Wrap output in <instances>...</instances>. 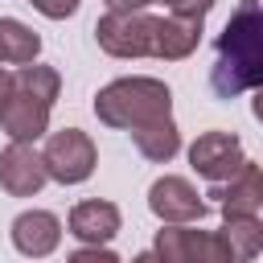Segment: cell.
<instances>
[{
  "label": "cell",
  "mask_w": 263,
  "mask_h": 263,
  "mask_svg": "<svg viewBox=\"0 0 263 263\" xmlns=\"http://www.w3.org/2000/svg\"><path fill=\"white\" fill-rule=\"evenodd\" d=\"M210 86L218 99H238L242 90L263 86V4L238 0L226 29L214 41Z\"/></svg>",
  "instance_id": "1"
},
{
  "label": "cell",
  "mask_w": 263,
  "mask_h": 263,
  "mask_svg": "<svg viewBox=\"0 0 263 263\" xmlns=\"http://www.w3.org/2000/svg\"><path fill=\"white\" fill-rule=\"evenodd\" d=\"M62 90V74L53 66H16L12 70V95L0 107V127L8 132V140L33 144L49 132V111L58 103Z\"/></svg>",
  "instance_id": "2"
},
{
  "label": "cell",
  "mask_w": 263,
  "mask_h": 263,
  "mask_svg": "<svg viewBox=\"0 0 263 263\" xmlns=\"http://www.w3.org/2000/svg\"><path fill=\"white\" fill-rule=\"evenodd\" d=\"M95 115H99V123L132 136V132H140L156 119H173V90L160 78H148V74L115 78L95 95Z\"/></svg>",
  "instance_id": "3"
},
{
  "label": "cell",
  "mask_w": 263,
  "mask_h": 263,
  "mask_svg": "<svg viewBox=\"0 0 263 263\" xmlns=\"http://www.w3.org/2000/svg\"><path fill=\"white\" fill-rule=\"evenodd\" d=\"M160 263H234L222 230H193V226H160L152 242Z\"/></svg>",
  "instance_id": "4"
},
{
  "label": "cell",
  "mask_w": 263,
  "mask_h": 263,
  "mask_svg": "<svg viewBox=\"0 0 263 263\" xmlns=\"http://www.w3.org/2000/svg\"><path fill=\"white\" fill-rule=\"evenodd\" d=\"M95 41L111 58H152L156 16L152 12H107L95 25Z\"/></svg>",
  "instance_id": "5"
},
{
  "label": "cell",
  "mask_w": 263,
  "mask_h": 263,
  "mask_svg": "<svg viewBox=\"0 0 263 263\" xmlns=\"http://www.w3.org/2000/svg\"><path fill=\"white\" fill-rule=\"evenodd\" d=\"M41 156H45V173H49V181H58V185H82V181L95 173V164H99L95 140H90L86 132H78V127H62V132H53V136L45 140Z\"/></svg>",
  "instance_id": "6"
},
{
  "label": "cell",
  "mask_w": 263,
  "mask_h": 263,
  "mask_svg": "<svg viewBox=\"0 0 263 263\" xmlns=\"http://www.w3.org/2000/svg\"><path fill=\"white\" fill-rule=\"evenodd\" d=\"M189 164H193V173L205 177L210 185H222V181H230V177L247 164L242 140H238L234 132H201V136L189 144Z\"/></svg>",
  "instance_id": "7"
},
{
  "label": "cell",
  "mask_w": 263,
  "mask_h": 263,
  "mask_svg": "<svg viewBox=\"0 0 263 263\" xmlns=\"http://www.w3.org/2000/svg\"><path fill=\"white\" fill-rule=\"evenodd\" d=\"M148 210L160 218V226H189L205 218V201L185 177H156L148 189Z\"/></svg>",
  "instance_id": "8"
},
{
  "label": "cell",
  "mask_w": 263,
  "mask_h": 263,
  "mask_svg": "<svg viewBox=\"0 0 263 263\" xmlns=\"http://www.w3.org/2000/svg\"><path fill=\"white\" fill-rule=\"evenodd\" d=\"M45 181H49L45 156H41L33 144L8 140V148L0 152V189H4L8 197H33V193H41Z\"/></svg>",
  "instance_id": "9"
},
{
  "label": "cell",
  "mask_w": 263,
  "mask_h": 263,
  "mask_svg": "<svg viewBox=\"0 0 263 263\" xmlns=\"http://www.w3.org/2000/svg\"><path fill=\"white\" fill-rule=\"evenodd\" d=\"M210 197L218 201L222 218H238V214H259L263 210V164L247 160L230 181L214 185Z\"/></svg>",
  "instance_id": "10"
},
{
  "label": "cell",
  "mask_w": 263,
  "mask_h": 263,
  "mask_svg": "<svg viewBox=\"0 0 263 263\" xmlns=\"http://www.w3.org/2000/svg\"><path fill=\"white\" fill-rule=\"evenodd\" d=\"M70 234L82 242V247H107L115 234H119V226H123V218H119V205L115 201H103V197H90V201H78L74 210H70Z\"/></svg>",
  "instance_id": "11"
},
{
  "label": "cell",
  "mask_w": 263,
  "mask_h": 263,
  "mask_svg": "<svg viewBox=\"0 0 263 263\" xmlns=\"http://www.w3.org/2000/svg\"><path fill=\"white\" fill-rule=\"evenodd\" d=\"M12 247L25 255V259H45V255H53L58 251V242H62V222H58V214H49V210H25V214H16L12 218Z\"/></svg>",
  "instance_id": "12"
},
{
  "label": "cell",
  "mask_w": 263,
  "mask_h": 263,
  "mask_svg": "<svg viewBox=\"0 0 263 263\" xmlns=\"http://www.w3.org/2000/svg\"><path fill=\"white\" fill-rule=\"evenodd\" d=\"M201 45V21L193 16H156V45H152V58L160 62H181L189 58L193 49Z\"/></svg>",
  "instance_id": "13"
},
{
  "label": "cell",
  "mask_w": 263,
  "mask_h": 263,
  "mask_svg": "<svg viewBox=\"0 0 263 263\" xmlns=\"http://www.w3.org/2000/svg\"><path fill=\"white\" fill-rule=\"evenodd\" d=\"M37 53L41 37L16 16H0V66H33Z\"/></svg>",
  "instance_id": "14"
},
{
  "label": "cell",
  "mask_w": 263,
  "mask_h": 263,
  "mask_svg": "<svg viewBox=\"0 0 263 263\" xmlns=\"http://www.w3.org/2000/svg\"><path fill=\"white\" fill-rule=\"evenodd\" d=\"M132 144L140 148V156H148V160L164 164V160H173V156L181 152V132H177V123H173V119H156V123H148V127L132 132Z\"/></svg>",
  "instance_id": "15"
},
{
  "label": "cell",
  "mask_w": 263,
  "mask_h": 263,
  "mask_svg": "<svg viewBox=\"0 0 263 263\" xmlns=\"http://www.w3.org/2000/svg\"><path fill=\"white\" fill-rule=\"evenodd\" d=\"M222 238L234 255V263H251L259 251H263V222L255 214H238V218H226L222 226Z\"/></svg>",
  "instance_id": "16"
},
{
  "label": "cell",
  "mask_w": 263,
  "mask_h": 263,
  "mask_svg": "<svg viewBox=\"0 0 263 263\" xmlns=\"http://www.w3.org/2000/svg\"><path fill=\"white\" fill-rule=\"evenodd\" d=\"M156 4H164L173 16H193V21H205V12H210L218 0H156Z\"/></svg>",
  "instance_id": "17"
},
{
  "label": "cell",
  "mask_w": 263,
  "mask_h": 263,
  "mask_svg": "<svg viewBox=\"0 0 263 263\" xmlns=\"http://www.w3.org/2000/svg\"><path fill=\"white\" fill-rule=\"evenodd\" d=\"M41 16H49V21H66V16H74L78 12V0H29Z\"/></svg>",
  "instance_id": "18"
},
{
  "label": "cell",
  "mask_w": 263,
  "mask_h": 263,
  "mask_svg": "<svg viewBox=\"0 0 263 263\" xmlns=\"http://www.w3.org/2000/svg\"><path fill=\"white\" fill-rule=\"evenodd\" d=\"M66 263H123V259L107 247H78L74 255H66Z\"/></svg>",
  "instance_id": "19"
},
{
  "label": "cell",
  "mask_w": 263,
  "mask_h": 263,
  "mask_svg": "<svg viewBox=\"0 0 263 263\" xmlns=\"http://www.w3.org/2000/svg\"><path fill=\"white\" fill-rule=\"evenodd\" d=\"M107 4V12H144L152 0H103Z\"/></svg>",
  "instance_id": "20"
},
{
  "label": "cell",
  "mask_w": 263,
  "mask_h": 263,
  "mask_svg": "<svg viewBox=\"0 0 263 263\" xmlns=\"http://www.w3.org/2000/svg\"><path fill=\"white\" fill-rule=\"evenodd\" d=\"M8 95H12V70H8V66H0V107L8 103Z\"/></svg>",
  "instance_id": "21"
},
{
  "label": "cell",
  "mask_w": 263,
  "mask_h": 263,
  "mask_svg": "<svg viewBox=\"0 0 263 263\" xmlns=\"http://www.w3.org/2000/svg\"><path fill=\"white\" fill-rule=\"evenodd\" d=\"M251 111H255V119H259V123H263V86H259V90H255V99H251Z\"/></svg>",
  "instance_id": "22"
},
{
  "label": "cell",
  "mask_w": 263,
  "mask_h": 263,
  "mask_svg": "<svg viewBox=\"0 0 263 263\" xmlns=\"http://www.w3.org/2000/svg\"><path fill=\"white\" fill-rule=\"evenodd\" d=\"M132 263H160V259H156V251H140V255H132Z\"/></svg>",
  "instance_id": "23"
}]
</instances>
